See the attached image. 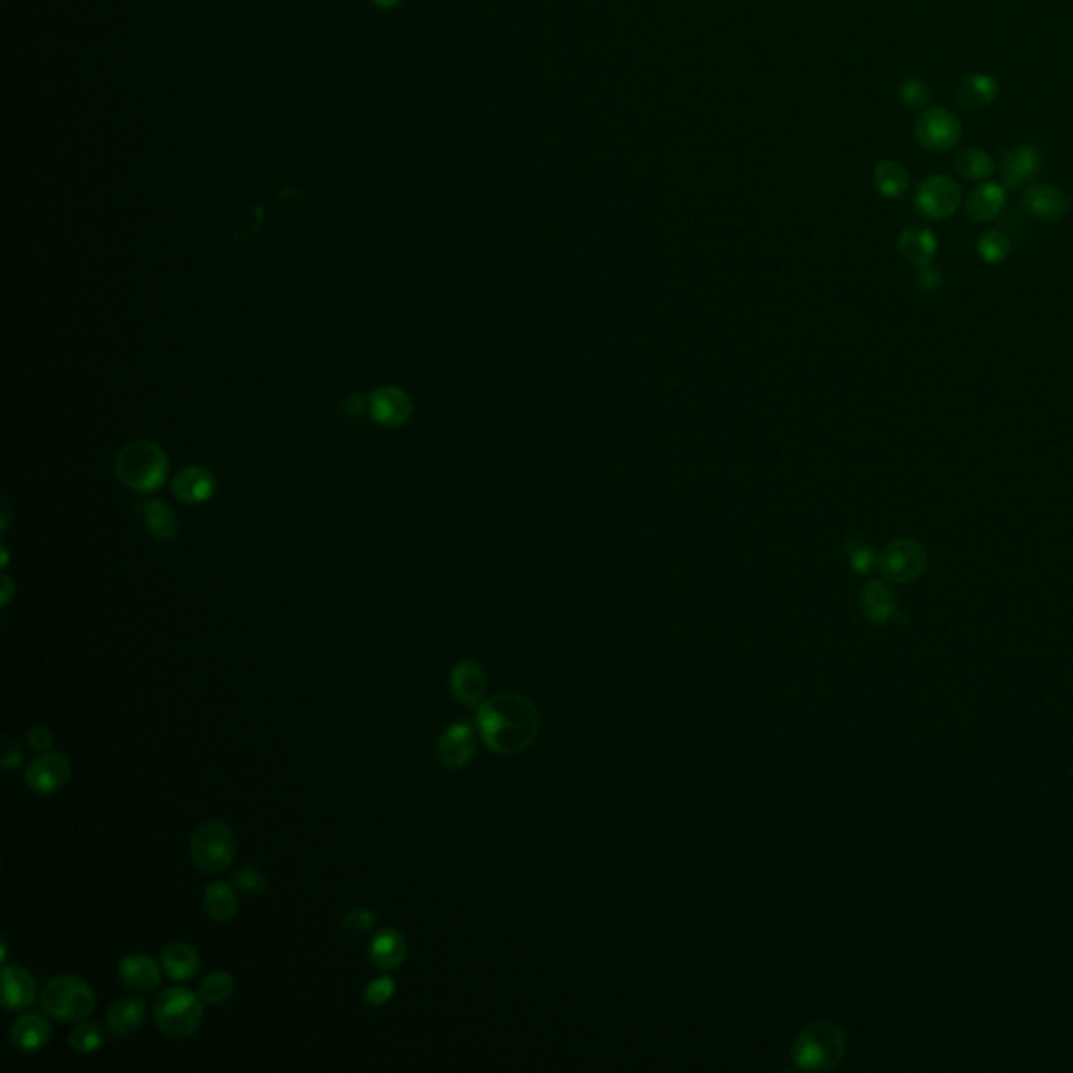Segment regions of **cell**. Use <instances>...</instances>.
Instances as JSON below:
<instances>
[{"label": "cell", "mask_w": 1073, "mask_h": 1073, "mask_svg": "<svg viewBox=\"0 0 1073 1073\" xmlns=\"http://www.w3.org/2000/svg\"><path fill=\"white\" fill-rule=\"evenodd\" d=\"M476 726L487 749L497 755H518L537 738L539 713L527 696L506 692L480 703Z\"/></svg>", "instance_id": "1"}, {"label": "cell", "mask_w": 1073, "mask_h": 1073, "mask_svg": "<svg viewBox=\"0 0 1073 1073\" xmlns=\"http://www.w3.org/2000/svg\"><path fill=\"white\" fill-rule=\"evenodd\" d=\"M847 1053V1036L832 1021H816L801 1029L793 1044V1059L799 1069L826 1071L837 1067Z\"/></svg>", "instance_id": "2"}, {"label": "cell", "mask_w": 1073, "mask_h": 1073, "mask_svg": "<svg viewBox=\"0 0 1073 1073\" xmlns=\"http://www.w3.org/2000/svg\"><path fill=\"white\" fill-rule=\"evenodd\" d=\"M116 474L128 489L137 493L158 491L166 483L168 457L153 443H130L116 457Z\"/></svg>", "instance_id": "3"}, {"label": "cell", "mask_w": 1073, "mask_h": 1073, "mask_svg": "<svg viewBox=\"0 0 1073 1073\" xmlns=\"http://www.w3.org/2000/svg\"><path fill=\"white\" fill-rule=\"evenodd\" d=\"M204 1004L200 994L185 988H168L153 1004V1019L166 1038L185 1040L202 1027Z\"/></svg>", "instance_id": "4"}, {"label": "cell", "mask_w": 1073, "mask_h": 1073, "mask_svg": "<svg viewBox=\"0 0 1073 1073\" xmlns=\"http://www.w3.org/2000/svg\"><path fill=\"white\" fill-rule=\"evenodd\" d=\"M42 1011L63 1023H80L95 1011L97 996L89 981L76 975H61L49 981L40 996Z\"/></svg>", "instance_id": "5"}, {"label": "cell", "mask_w": 1073, "mask_h": 1073, "mask_svg": "<svg viewBox=\"0 0 1073 1073\" xmlns=\"http://www.w3.org/2000/svg\"><path fill=\"white\" fill-rule=\"evenodd\" d=\"M235 851V832L223 820L204 822L191 837V860L206 874L225 872L233 864Z\"/></svg>", "instance_id": "6"}, {"label": "cell", "mask_w": 1073, "mask_h": 1073, "mask_svg": "<svg viewBox=\"0 0 1073 1073\" xmlns=\"http://www.w3.org/2000/svg\"><path fill=\"white\" fill-rule=\"evenodd\" d=\"M914 139L931 153H946L960 143L962 124L948 107L929 105L914 122Z\"/></svg>", "instance_id": "7"}, {"label": "cell", "mask_w": 1073, "mask_h": 1073, "mask_svg": "<svg viewBox=\"0 0 1073 1073\" xmlns=\"http://www.w3.org/2000/svg\"><path fill=\"white\" fill-rule=\"evenodd\" d=\"M962 204V189L948 174H933L916 187L914 210L927 221H946Z\"/></svg>", "instance_id": "8"}, {"label": "cell", "mask_w": 1073, "mask_h": 1073, "mask_svg": "<svg viewBox=\"0 0 1073 1073\" xmlns=\"http://www.w3.org/2000/svg\"><path fill=\"white\" fill-rule=\"evenodd\" d=\"M925 568L927 552L916 539H895L879 554V573L893 583H912Z\"/></svg>", "instance_id": "9"}, {"label": "cell", "mask_w": 1073, "mask_h": 1073, "mask_svg": "<svg viewBox=\"0 0 1073 1073\" xmlns=\"http://www.w3.org/2000/svg\"><path fill=\"white\" fill-rule=\"evenodd\" d=\"M70 778H72L70 759L55 751H47L40 757H36L28 765V772H26L28 788L34 795H40V797H49V795L59 793L61 788L70 782Z\"/></svg>", "instance_id": "10"}, {"label": "cell", "mask_w": 1073, "mask_h": 1073, "mask_svg": "<svg viewBox=\"0 0 1073 1073\" xmlns=\"http://www.w3.org/2000/svg\"><path fill=\"white\" fill-rule=\"evenodd\" d=\"M1042 158L1034 145H1017L1009 149L1000 160V174L1006 189H1021L1029 185L1040 172Z\"/></svg>", "instance_id": "11"}, {"label": "cell", "mask_w": 1073, "mask_h": 1073, "mask_svg": "<svg viewBox=\"0 0 1073 1073\" xmlns=\"http://www.w3.org/2000/svg\"><path fill=\"white\" fill-rule=\"evenodd\" d=\"M1023 206L1027 214L1040 223H1059L1069 212V200L1065 193L1046 183L1029 185L1023 193Z\"/></svg>", "instance_id": "12"}, {"label": "cell", "mask_w": 1073, "mask_h": 1073, "mask_svg": "<svg viewBox=\"0 0 1073 1073\" xmlns=\"http://www.w3.org/2000/svg\"><path fill=\"white\" fill-rule=\"evenodd\" d=\"M476 736L470 724H453L449 726L436 744V755L449 770L466 768L474 759Z\"/></svg>", "instance_id": "13"}, {"label": "cell", "mask_w": 1073, "mask_h": 1073, "mask_svg": "<svg viewBox=\"0 0 1073 1073\" xmlns=\"http://www.w3.org/2000/svg\"><path fill=\"white\" fill-rule=\"evenodd\" d=\"M369 413L378 424L397 428L409 420L411 399L397 386H384L369 397Z\"/></svg>", "instance_id": "14"}, {"label": "cell", "mask_w": 1073, "mask_h": 1073, "mask_svg": "<svg viewBox=\"0 0 1073 1073\" xmlns=\"http://www.w3.org/2000/svg\"><path fill=\"white\" fill-rule=\"evenodd\" d=\"M449 686H451V694L455 696V700H459V703L466 707H476L483 703V698H485L487 675L478 663L459 661L451 669Z\"/></svg>", "instance_id": "15"}, {"label": "cell", "mask_w": 1073, "mask_h": 1073, "mask_svg": "<svg viewBox=\"0 0 1073 1073\" xmlns=\"http://www.w3.org/2000/svg\"><path fill=\"white\" fill-rule=\"evenodd\" d=\"M164 969L147 954H128L120 960V981L133 992H151L162 983Z\"/></svg>", "instance_id": "16"}, {"label": "cell", "mask_w": 1073, "mask_h": 1073, "mask_svg": "<svg viewBox=\"0 0 1073 1073\" xmlns=\"http://www.w3.org/2000/svg\"><path fill=\"white\" fill-rule=\"evenodd\" d=\"M998 93H1000V86H998V80L992 74L973 72L956 86L954 103L960 109H967V112H973V109L990 107L998 99Z\"/></svg>", "instance_id": "17"}, {"label": "cell", "mask_w": 1073, "mask_h": 1073, "mask_svg": "<svg viewBox=\"0 0 1073 1073\" xmlns=\"http://www.w3.org/2000/svg\"><path fill=\"white\" fill-rule=\"evenodd\" d=\"M1006 206V187L994 181H981L969 191L965 200L967 216L975 223H990Z\"/></svg>", "instance_id": "18"}, {"label": "cell", "mask_w": 1073, "mask_h": 1073, "mask_svg": "<svg viewBox=\"0 0 1073 1073\" xmlns=\"http://www.w3.org/2000/svg\"><path fill=\"white\" fill-rule=\"evenodd\" d=\"M38 994L34 975L17 965H3V1006L5 1011H26Z\"/></svg>", "instance_id": "19"}, {"label": "cell", "mask_w": 1073, "mask_h": 1073, "mask_svg": "<svg viewBox=\"0 0 1073 1073\" xmlns=\"http://www.w3.org/2000/svg\"><path fill=\"white\" fill-rule=\"evenodd\" d=\"M897 248L912 267H929L937 254V237L923 225H908L897 237Z\"/></svg>", "instance_id": "20"}, {"label": "cell", "mask_w": 1073, "mask_h": 1073, "mask_svg": "<svg viewBox=\"0 0 1073 1073\" xmlns=\"http://www.w3.org/2000/svg\"><path fill=\"white\" fill-rule=\"evenodd\" d=\"M9 1040L21 1053H36L51 1040V1023L40 1013L21 1015L11 1025Z\"/></svg>", "instance_id": "21"}, {"label": "cell", "mask_w": 1073, "mask_h": 1073, "mask_svg": "<svg viewBox=\"0 0 1073 1073\" xmlns=\"http://www.w3.org/2000/svg\"><path fill=\"white\" fill-rule=\"evenodd\" d=\"M369 958L382 971L399 969L407 958V941L397 929H382L371 939L367 948Z\"/></svg>", "instance_id": "22"}, {"label": "cell", "mask_w": 1073, "mask_h": 1073, "mask_svg": "<svg viewBox=\"0 0 1073 1073\" xmlns=\"http://www.w3.org/2000/svg\"><path fill=\"white\" fill-rule=\"evenodd\" d=\"M862 615L874 625L891 621L897 612V600L893 591L883 581H868L860 594Z\"/></svg>", "instance_id": "23"}, {"label": "cell", "mask_w": 1073, "mask_h": 1073, "mask_svg": "<svg viewBox=\"0 0 1073 1073\" xmlns=\"http://www.w3.org/2000/svg\"><path fill=\"white\" fill-rule=\"evenodd\" d=\"M216 491V483L208 470L204 468H185L172 480V493L185 503H204Z\"/></svg>", "instance_id": "24"}, {"label": "cell", "mask_w": 1073, "mask_h": 1073, "mask_svg": "<svg viewBox=\"0 0 1073 1073\" xmlns=\"http://www.w3.org/2000/svg\"><path fill=\"white\" fill-rule=\"evenodd\" d=\"M147 1017V1004L139 998H122L109 1006L107 1027L114 1036L126 1038L143 1027Z\"/></svg>", "instance_id": "25"}, {"label": "cell", "mask_w": 1073, "mask_h": 1073, "mask_svg": "<svg viewBox=\"0 0 1073 1073\" xmlns=\"http://www.w3.org/2000/svg\"><path fill=\"white\" fill-rule=\"evenodd\" d=\"M200 954L185 941H172L162 950V969L174 981H191L200 973Z\"/></svg>", "instance_id": "26"}, {"label": "cell", "mask_w": 1073, "mask_h": 1073, "mask_svg": "<svg viewBox=\"0 0 1073 1073\" xmlns=\"http://www.w3.org/2000/svg\"><path fill=\"white\" fill-rule=\"evenodd\" d=\"M139 512H141L145 529L149 531L151 537H156L158 541H172L179 535V520L177 516H174L172 508L166 506L164 501H158V499L143 501Z\"/></svg>", "instance_id": "27"}, {"label": "cell", "mask_w": 1073, "mask_h": 1073, "mask_svg": "<svg viewBox=\"0 0 1073 1073\" xmlns=\"http://www.w3.org/2000/svg\"><path fill=\"white\" fill-rule=\"evenodd\" d=\"M872 183L885 200H900L910 187V174L897 160H881L872 170Z\"/></svg>", "instance_id": "28"}, {"label": "cell", "mask_w": 1073, "mask_h": 1073, "mask_svg": "<svg viewBox=\"0 0 1073 1073\" xmlns=\"http://www.w3.org/2000/svg\"><path fill=\"white\" fill-rule=\"evenodd\" d=\"M952 168L965 181H985L996 172L994 158L981 147H965L956 151L952 158Z\"/></svg>", "instance_id": "29"}, {"label": "cell", "mask_w": 1073, "mask_h": 1073, "mask_svg": "<svg viewBox=\"0 0 1073 1073\" xmlns=\"http://www.w3.org/2000/svg\"><path fill=\"white\" fill-rule=\"evenodd\" d=\"M204 910L216 923H229L237 914V895L229 883H210L204 893Z\"/></svg>", "instance_id": "30"}, {"label": "cell", "mask_w": 1073, "mask_h": 1073, "mask_svg": "<svg viewBox=\"0 0 1073 1073\" xmlns=\"http://www.w3.org/2000/svg\"><path fill=\"white\" fill-rule=\"evenodd\" d=\"M845 554H847L851 571L856 575L866 577L874 571H879V554L866 539L862 537L849 539L845 543Z\"/></svg>", "instance_id": "31"}, {"label": "cell", "mask_w": 1073, "mask_h": 1073, "mask_svg": "<svg viewBox=\"0 0 1073 1073\" xmlns=\"http://www.w3.org/2000/svg\"><path fill=\"white\" fill-rule=\"evenodd\" d=\"M977 254L988 265H1000L1011 254V239L1004 231H985L977 242Z\"/></svg>", "instance_id": "32"}, {"label": "cell", "mask_w": 1073, "mask_h": 1073, "mask_svg": "<svg viewBox=\"0 0 1073 1073\" xmlns=\"http://www.w3.org/2000/svg\"><path fill=\"white\" fill-rule=\"evenodd\" d=\"M235 992V979L227 973V971H214L210 973L202 985L200 990H197V994L202 996V1000L206 1004H225Z\"/></svg>", "instance_id": "33"}, {"label": "cell", "mask_w": 1073, "mask_h": 1073, "mask_svg": "<svg viewBox=\"0 0 1073 1073\" xmlns=\"http://www.w3.org/2000/svg\"><path fill=\"white\" fill-rule=\"evenodd\" d=\"M72 1050L78 1055H93L103 1046V1032L97 1023H78L68 1038Z\"/></svg>", "instance_id": "34"}, {"label": "cell", "mask_w": 1073, "mask_h": 1073, "mask_svg": "<svg viewBox=\"0 0 1073 1073\" xmlns=\"http://www.w3.org/2000/svg\"><path fill=\"white\" fill-rule=\"evenodd\" d=\"M931 89L929 84L921 78H908L900 86V101L910 109H927L931 103Z\"/></svg>", "instance_id": "35"}, {"label": "cell", "mask_w": 1073, "mask_h": 1073, "mask_svg": "<svg viewBox=\"0 0 1073 1073\" xmlns=\"http://www.w3.org/2000/svg\"><path fill=\"white\" fill-rule=\"evenodd\" d=\"M394 992H397V983H394L392 977L382 975V977H378V979H374V981L365 985L363 1000L369 1006H382L394 996Z\"/></svg>", "instance_id": "36"}, {"label": "cell", "mask_w": 1073, "mask_h": 1073, "mask_svg": "<svg viewBox=\"0 0 1073 1073\" xmlns=\"http://www.w3.org/2000/svg\"><path fill=\"white\" fill-rule=\"evenodd\" d=\"M376 925V912L369 910V908H359V910H353L348 912L344 918H342V929L346 931V935L350 937H361L365 935L371 927Z\"/></svg>", "instance_id": "37"}, {"label": "cell", "mask_w": 1073, "mask_h": 1073, "mask_svg": "<svg viewBox=\"0 0 1073 1073\" xmlns=\"http://www.w3.org/2000/svg\"><path fill=\"white\" fill-rule=\"evenodd\" d=\"M235 885L248 895H260L267 889V879L258 868L244 866L235 872Z\"/></svg>", "instance_id": "38"}, {"label": "cell", "mask_w": 1073, "mask_h": 1073, "mask_svg": "<svg viewBox=\"0 0 1073 1073\" xmlns=\"http://www.w3.org/2000/svg\"><path fill=\"white\" fill-rule=\"evenodd\" d=\"M53 732L45 726H34L28 730V744L36 753H47L53 747Z\"/></svg>", "instance_id": "39"}, {"label": "cell", "mask_w": 1073, "mask_h": 1073, "mask_svg": "<svg viewBox=\"0 0 1073 1073\" xmlns=\"http://www.w3.org/2000/svg\"><path fill=\"white\" fill-rule=\"evenodd\" d=\"M21 761H24V749L19 747V742L13 740L11 736H3V765H5V770L11 772V770L19 768Z\"/></svg>", "instance_id": "40"}, {"label": "cell", "mask_w": 1073, "mask_h": 1073, "mask_svg": "<svg viewBox=\"0 0 1073 1073\" xmlns=\"http://www.w3.org/2000/svg\"><path fill=\"white\" fill-rule=\"evenodd\" d=\"M918 286L927 292H935L941 286V273L933 265L923 267L921 275H918Z\"/></svg>", "instance_id": "41"}, {"label": "cell", "mask_w": 1073, "mask_h": 1073, "mask_svg": "<svg viewBox=\"0 0 1073 1073\" xmlns=\"http://www.w3.org/2000/svg\"><path fill=\"white\" fill-rule=\"evenodd\" d=\"M371 3H374L378 9H392V7H397L401 0H371Z\"/></svg>", "instance_id": "42"}, {"label": "cell", "mask_w": 1073, "mask_h": 1073, "mask_svg": "<svg viewBox=\"0 0 1073 1073\" xmlns=\"http://www.w3.org/2000/svg\"><path fill=\"white\" fill-rule=\"evenodd\" d=\"M7 958H9V941L3 939V956H0V960H3V965H7Z\"/></svg>", "instance_id": "43"}]
</instances>
